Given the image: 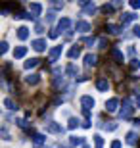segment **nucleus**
<instances>
[{"instance_id": "1", "label": "nucleus", "mask_w": 140, "mask_h": 148, "mask_svg": "<svg viewBox=\"0 0 140 148\" xmlns=\"http://www.w3.org/2000/svg\"><path fill=\"white\" fill-rule=\"evenodd\" d=\"M132 112H135V108H132V102H130L129 98L123 100V108L119 110V117L121 119H129L130 115H132Z\"/></svg>"}, {"instance_id": "2", "label": "nucleus", "mask_w": 140, "mask_h": 148, "mask_svg": "<svg viewBox=\"0 0 140 148\" xmlns=\"http://www.w3.org/2000/svg\"><path fill=\"white\" fill-rule=\"evenodd\" d=\"M58 31H64V33L71 35V19L69 17H61L58 21Z\"/></svg>"}, {"instance_id": "3", "label": "nucleus", "mask_w": 140, "mask_h": 148, "mask_svg": "<svg viewBox=\"0 0 140 148\" xmlns=\"http://www.w3.org/2000/svg\"><path fill=\"white\" fill-rule=\"evenodd\" d=\"M81 106H83V110H90V108H94V98L88 96V94L81 96Z\"/></svg>"}, {"instance_id": "4", "label": "nucleus", "mask_w": 140, "mask_h": 148, "mask_svg": "<svg viewBox=\"0 0 140 148\" xmlns=\"http://www.w3.org/2000/svg\"><path fill=\"white\" fill-rule=\"evenodd\" d=\"M59 56H61V46H54V48L48 52V62H50V64H54Z\"/></svg>"}, {"instance_id": "5", "label": "nucleus", "mask_w": 140, "mask_h": 148, "mask_svg": "<svg viewBox=\"0 0 140 148\" xmlns=\"http://www.w3.org/2000/svg\"><path fill=\"white\" fill-rule=\"evenodd\" d=\"M31 46L37 50V52H42V50H46V38H37V40H33Z\"/></svg>"}, {"instance_id": "6", "label": "nucleus", "mask_w": 140, "mask_h": 148, "mask_svg": "<svg viewBox=\"0 0 140 148\" xmlns=\"http://www.w3.org/2000/svg\"><path fill=\"white\" fill-rule=\"evenodd\" d=\"M75 29L79 31V33H88V31H90V23H88V21H83V19H79V21L75 23Z\"/></svg>"}, {"instance_id": "7", "label": "nucleus", "mask_w": 140, "mask_h": 148, "mask_svg": "<svg viewBox=\"0 0 140 148\" xmlns=\"http://www.w3.org/2000/svg\"><path fill=\"white\" fill-rule=\"evenodd\" d=\"M29 12H31L35 17L40 16V14H42V4H38V2H33V4H29Z\"/></svg>"}, {"instance_id": "8", "label": "nucleus", "mask_w": 140, "mask_h": 148, "mask_svg": "<svg viewBox=\"0 0 140 148\" xmlns=\"http://www.w3.org/2000/svg\"><path fill=\"white\" fill-rule=\"evenodd\" d=\"M96 88H98V90H102V92H106V90L109 88V81H108V79H104V77H100V79L96 81Z\"/></svg>"}, {"instance_id": "9", "label": "nucleus", "mask_w": 140, "mask_h": 148, "mask_svg": "<svg viewBox=\"0 0 140 148\" xmlns=\"http://www.w3.org/2000/svg\"><path fill=\"white\" fill-rule=\"evenodd\" d=\"M67 56H69L71 60L79 58V56H81V46H79V44H73V46L69 48V52H67Z\"/></svg>"}, {"instance_id": "10", "label": "nucleus", "mask_w": 140, "mask_h": 148, "mask_svg": "<svg viewBox=\"0 0 140 148\" xmlns=\"http://www.w3.org/2000/svg\"><path fill=\"white\" fill-rule=\"evenodd\" d=\"M46 131H48V133H56V135H58V133H64V127L59 125V123H54V121H52V123H48Z\"/></svg>"}, {"instance_id": "11", "label": "nucleus", "mask_w": 140, "mask_h": 148, "mask_svg": "<svg viewBox=\"0 0 140 148\" xmlns=\"http://www.w3.org/2000/svg\"><path fill=\"white\" fill-rule=\"evenodd\" d=\"M44 143H46V137H44V135H35V137H33V146L35 148H40Z\"/></svg>"}, {"instance_id": "12", "label": "nucleus", "mask_w": 140, "mask_h": 148, "mask_svg": "<svg viewBox=\"0 0 140 148\" xmlns=\"http://www.w3.org/2000/svg\"><path fill=\"white\" fill-rule=\"evenodd\" d=\"M136 17H138L136 14H132V12H127V14H123V16H121V23H123V25H125V23H130V21H135Z\"/></svg>"}, {"instance_id": "13", "label": "nucleus", "mask_w": 140, "mask_h": 148, "mask_svg": "<svg viewBox=\"0 0 140 148\" xmlns=\"http://www.w3.org/2000/svg\"><path fill=\"white\" fill-rule=\"evenodd\" d=\"M117 106H119L117 98H109L108 102H106V110H108V112H115V110H117Z\"/></svg>"}, {"instance_id": "14", "label": "nucleus", "mask_w": 140, "mask_h": 148, "mask_svg": "<svg viewBox=\"0 0 140 148\" xmlns=\"http://www.w3.org/2000/svg\"><path fill=\"white\" fill-rule=\"evenodd\" d=\"M111 56H113V60L117 62V64H123V52H121V50L119 48H111Z\"/></svg>"}, {"instance_id": "15", "label": "nucleus", "mask_w": 140, "mask_h": 148, "mask_svg": "<svg viewBox=\"0 0 140 148\" xmlns=\"http://www.w3.org/2000/svg\"><path fill=\"white\" fill-rule=\"evenodd\" d=\"M25 54H27V46H17V48L14 50V58H16V60L23 58Z\"/></svg>"}, {"instance_id": "16", "label": "nucleus", "mask_w": 140, "mask_h": 148, "mask_svg": "<svg viewBox=\"0 0 140 148\" xmlns=\"http://www.w3.org/2000/svg\"><path fill=\"white\" fill-rule=\"evenodd\" d=\"M96 62H98L96 54H86V56H85V64H86V66H88V67L96 66Z\"/></svg>"}, {"instance_id": "17", "label": "nucleus", "mask_w": 140, "mask_h": 148, "mask_svg": "<svg viewBox=\"0 0 140 148\" xmlns=\"http://www.w3.org/2000/svg\"><path fill=\"white\" fill-rule=\"evenodd\" d=\"M17 38H19V40H27L29 38V29L27 27H19L17 29Z\"/></svg>"}, {"instance_id": "18", "label": "nucleus", "mask_w": 140, "mask_h": 148, "mask_svg": "<svg viewBox=\"0 0 140 148\" xmlns=\"http://www.w3.org/2000/svg\"><path fill=\"white\" fill-rule=\"evenodd\" d=\"M106 29H108L109 33H113V35H119L121 31H123V27H121V25H113V23H108V25H106Z\"/></svg>"}, {"instance_id": "19", "label": "nucleus", "mask_w": 140, "mask_h": 148, "mask_svg": "<svg viewBox=\"0 0 140 148\" xmlns=\"http://www.w3.org/2000/svg\"><path fill=\"white\" fill-rule=\"evenodd\" d=\"M38 81H40V75H37V73H31L25 77V83H29V85H37Z\"/></svg>"}, {"instance_id": "20", "label": "nucleus", "mask_w": 140, "mask_h": 148, "mask_svg": "<svg viewBox=\"0 0 140 148\" xmlns=\"http://www.w3.org/2000/svg\"><path fill=\"white\" fill-rule=\"evenodd\" d=\"M125 143H127V144H136V133L129 131V133H127V137H125Z\"/></svg>"}, {"instance_id": "21", "label": "nucleus", "mask_w": 140, "mask_h": 148, "mask_svg": "<svg viewBox=\"0 0 140 148\" xmlns=\"http://www.w3.org/2000/svg\"><path fill=\"white\" fill-rule=\"evenodd\" d=\"M38 62H40V60H37V58H31V60H27L25 64H23V67H25V69H33V67L38 66Z\"/></svg>"}, {"instance_id": "22", "label": "nucleus", "mask_w": 140, "mask_h": 148, "mask_svg": "<svg viewBox=\"0 0 140 148\" xmlns=\"http://www.w3.org/2000/svg\"><path fill=\"white\" fill-rule=\"evenodd\" d=\"M65 71H67V75H71V77H77V73H79V69H77V66H73V64H69Z\"/></svg>"}, {"instance_id": "23", "label": "nucleus", "mask_w": 140, "mask_h": 148, "mask_svg": "<svg viewBox=\"0 0 140 148\" xmlns=\"http://www.w3.org/2000/svg\"><path fill=\"white\" fill-rule=\"evenodd\" d=\"M4 106L8 108V110H17V106H16V102L12 98H4Z\"/></svg>"}, {"instance_id": "24", "label": "nucleus", "mask_w": 140, "mask_h": 148, "mask_svg": "<svg viewBox=\"0 0 140 148\" xmlns=\"http://www.w3.org/2000/svg\"><path fill=\"white\" fill-rule=\"evenodd\" d=\"M69 143L73 144V146H83V144H85V140H83L81 137H71V138H69Z\"/></svg>"}, {"instance_id": "25", "label": "nucleus", "mask_w": 140, "mask_h": 148, "mask_svg": "<svg viewBox=\"0 0 140 148\" xmlns=\"http://www.w3.org/2000/svg\"><path fill=\"white\" fill-rule=\"evenodd\" d=\"M94 146H96V148H102L104 146V138L100 137V135H94Z\"/></svg>"}, {"instance_id": "26", "label": "nucleus", "mask_w": 140, "mask_h": 148, "mask_svg": "<svg viewBox=\"0 0 140 148\" xmlns=\"http://www.w3.org/2000/svg\"><path fill=\"white\" fill-rule=\"evenodd\" d=\"M79 123H81L79 119H75V117H71V119H69V125H67V127H69L71 131H73V129H77V127H79Z\"/></svg>"}, {"instance_id": "27", "label": "nucleus", "mask_w": 140, "mask_h": 148, "mask_svg": "<svg viewBox=\"0 0 140 148\" xmlns=\"http://www.w3.org/2000/svg\"><path fill=\"white\" fill-rule=\"evenodd\" d=\"M130 69H132V71H136V69H140V60H130Z\"/></svg>"}, {"instance_id": "28", "label": "nucleus", "mask_w": 140, "mask_h": 148, "mask_svg": "<svg viewBox=\"0 0 140 148\" xmlns=\"http://www.w3.org/2000/svg\"><path fill=\"white\" fill-rule=\"evenodd\" d=\"M102 12H104V14H111V12H113V4H104Z\"/></svg>"}, {"instance_id": "29", "label": "nucleus", "mask_w": 140, "mask_h": 148, "mask_svg": "<svg viewBox=\"0 0 140 148\" xmlns=\"http://www.w3.org/2000/svg\"><path fill=\"white\" fill-rule=\"evenodd\" d=\"M106 46H108V40H106L104 37H100L98 38V48H106Z\"/></svg>"}, {"instance_id": "30", "label": "nucleus", "mask_w": 140, "mask_h": 148, "mask_svg": "<svg viewBox=\"0 0 140 148\" xmlns=\"http://www.w3.org/2000/svg\"><path fill=\"white\" fill-rule=\"evenodd\" d=\"M46 21H48V23L56 21V14H54V12H48V14H46Z\"/></svg>"}, {"instance_id": "31", "label": "nucleus", "mask_w": 140, "mask_h": 148, "mask_svg": "<svg viewBox=\"0 0 140 148\" xmlns=\"http://www.w3.org/2000/svg\"><path fill=\"white\" fill-rule=\"evenodd\" d=\"M35 31H37V33H44V25L40 21H37V27H35Z\"/></svg>"}, {"instance_id": "32", "label": "nucleus", "mask_w": 140, "mask_h": 148, "mask_svg": "<svg viewBox=\"0 0 140 148\" xmlns=\"http://www.w3.org/2000/svg\"><path fill=\"white\" fill-rule=\"evenodd\" d=\"M130 8H135V10H140V0H132V2H130Z\"/></svg>"}, {"instance_id": "33", "label": "nucleus", "mask_w": 140, "mask_h": 148, "mask_svg": "<svg viewBox=\"0 0 140 148\" xmlns=\"http://www.w3.org/2000/svg\"><path fill=\"white\" fill-rule=\"evenodd\" d=\"M85 42H86V44H88V46H90V48H92V46L96 44V38H94V37H92V38H86Z\"/></svg>"}, {"instance_id": "34", "label": "nucleus", "mask_w": 140, "mask_h": 148, "mask_svg": "<svg viewBox=\"0 0 140 148\" xmlns=\"http://www.w3.org/2000/svg\"><path fill=\"white\" fill-rule=\"evenodd\" d=\"M0 52H2V54H6V52H8V42H2V44H0Z\"/></svg>"}, {"instance_id": "35", "label": "nucleus", "mask_w": 140, "mask_h": 148, "mask_svg": "<svg viewBox=\"0 0 140 148\" xmlns=\"http://www.w3.org/2000/svg\"><path fill=\"white\" fill-rule=\"evenodd\" d=\"M117 129V123H109V125H106V131H115Z\"/></svg>"}, {"instance_id": "36", "label": "nucleus", "mask_w": 140, "mask_h": 148, "mask_svg": "<svg viewBox=\"0 0 140 148\" xmlns=\"http://www.w3.org/2000/svg\"><path fill=\"white\" fill-rule=\"evenodd\" d=\"M58 35H59V33H58V29H52L48 37H50V38H58Z\"/></svg>"}, {"instance_id": "37", "label": "nucleus", "mask_w": 140, "mask_h": 148, "mask_svg": "<svg viewBox=\"0 0 140 148\" xmlns=\"http://www.w3.org/2000/svg\"><path fill=\"white\" fill-rule=\"evenodd\" d=\"M52 8H56V10H61V8H64V4H61V2H52Z\"/></svg>"}, {"instance_id": "38", "label": "nucleus", "mask_w": 140, "mask_h": 148, "mask_svg": "<svg viewBox=\"0 0 140 148\" xmlns=\"http://www.w3.org/2000/svg\"><path fill=\"white\" fill-rule=\"evenodd\" d=\"M17 123H19V127H21V129H27V121H25V119H19Z\"/></svg>"}, {"instance_id": "39", "label": "nucleus", "mask_w": 140, "mask_h": 148, "mask_svg": "<svg viewBox=\"0 0 140 148\" xmlns=\"http://www.w3.org/2000/svg\"><path fill=\"white\" fill-rule=\"evenodd\" d=\"M111 148H121V140H113V143H111Z\"/></svg>"}, {"instance_id": "40", "label": "nucleus", "mask_w": 140, "mask_h": 148, "mask_svg": "<svg viewBox=\"0 0 140 148\" xmlns=\"http://www.w3.org/2000/svg\"><path fill=\"white\" fill-rule=\"evenodd\" d=\"M135 104H136V106H138V108H140V90H138V92H136V98H135Z\"/></svg>"}, {"instance_id": "41", "label": "nucleus", "mask_w": 140, "mask_h": 148, "mask_svg": "<svg viewBox=\"0 0 140 148\" xmlns=\"http://www.w3.org/2000/svg\"><path fill=\"white\" fill-rule=\"evenodd\" d=\"M132 31H135V35H136V37H138V38H140V25H136V27H135V29H132Z\"/></svg>"}, {"instance_id": "42", "label": "nucleus", "mask_w": 140, "mask_h": 148, "mask_svg": "<svg viewBox=\"0 0 140 148\" xmlns=\"http://www.w3.org/2000/svg\"><path fill=\"white\" fill-rule=\"evenodd\" d=\"M83 127H85V129H88V127H90V119H85V121H83Z\"/></svg>"}]
</instances>
